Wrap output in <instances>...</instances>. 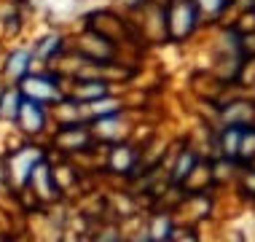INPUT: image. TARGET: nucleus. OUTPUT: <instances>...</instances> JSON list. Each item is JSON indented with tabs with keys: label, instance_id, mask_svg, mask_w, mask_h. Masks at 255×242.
Masks as SVG:
<instances>
[{
	"label": "nucleus",
	"instance_id": "1",
	"mask_svg": "<svg viewBox=\"0 0 255 242\" xmlns=\"http://www.w3.org/2000/svg\"><path fill=\"white\" fill-rule=\"evenodd\" d=\"M196 22V3L191 0H175L169 8V27L175 38H185L191 30H194Z\"/></svg>",
	"mask_w": 255,
	"mask_h": 242
},
{
	"label": "nucleus",
	"instance_id": "2",
	"mask_svg": "<svg viewBox=\"0 0 255 242\" xmlns=\"http://www.w3.org/2000/svg\"><path fill=\"white\" fill-rule=\"evenodd\" d=\"M19 119H22V127L27 132H38V129L43 127V110H40L38 102H22Z\"/></svg>",
	"mask_w": 255,
	"mask_h": 242
},
{
	"label": "nucleus",
	"instance_id": "3",
	"mask_svg": "<svg viewBox=\"0 0 255 242\" xmlns=\"http://www.w3.org/2000/svg\"><path fill=\"white\" fill-rule=\"evenodd\" d=\"M24 92L30 97H35V100H54L57 97V86L46 78H30V81H24Z\"/></svg>",
	"mask_w": 255,
	"mask_h": 242
},
{
	"label": "nucleus",
	"instance_id": "4",
	"mask_svg": "<svg viewBox=\"0 0 255 242\" xmlns=\"http://www.w3.org/2000/svg\"><path fill=\"white\" fill-rule=\"evenodd\" d=\"M245 127H231L223 132V151L226 156H239V151H242V140H245Z\"/></svg>",
	"mask_w": 255,
	"mask_h": 242
},
{
	"label": "nucleus",
	"instance_id": "5",
	"mask_svg": "<svg viewBox=\"0 0 255 242\" xmlns=\"http://www.w3.org/2000/svg\"><path fill=\"white\" fill-rule=\"evenodd\" d=\"M134 162V151L132 148H119L113 156H110V167L119 170V172H127L129 167H132Z\"/></svg>",
	"mask_w": 255,
	"mask_h": 242
},
{
	"label": "nucleus",
	"instance_id": "6",
	"mask_svg": "<svg viewBox=\"0 0 255 242\" xmlns=\"http://www.w3.org/2000/svg\"><path fill=\"white\" fill-rule=\"evenodd\" d=\"M27 62H30V54H27V51H16L8 59V75H13V78H22V75L27 73Z\"/></svg>",
	"mask_w": 255,
	"mask_h": 242
},
{
	"label": "nucleus",
	"instance_id": "7",
	"mask_svg": "<svg viewBox=\"0 0 255 242\" xmlns=\"http://www.w3.org/2000/svg\"><path fill=\"white\" fill-rule=\"evenodd\" d=\"M0 108H3V113L8 116V119H13V116H19V108H22V102H19V97L8 92L3 97V102H0Z\"/></svg>",
	"mask_w": 255,
	"mask_h": 242
},
{
	"label": "nucleus",
	"instance_id": "8",
	"mask_svg": "<svg viewBox=\"0 0 255 242\" xmlns=\"http://www.w3.org/2000/svg\"><path fill=\"white\" fill-rule=\"evenodd\" d=\"M194 154H183V159H180V164H177V172H175V181H183L185 175H188V170L194 167Z\"/></svg>",
	"mask_w": 255,
	"mask_h": 242
},
{
	"label": "nucleus",
	"instance_id": "9",
	"mask_svg": "<svg viewBox=\"0 0 255 242\" xmlns=\"http://www.w3.org/2000/svg\"><path fill=\"white\" fill-rule=\"evenodd\" d=\"M167 237H169V221L161 218V221L153 226V240H167Z\"/></svg>",
	"mask_w": 255,
	"mask_h": 242
},
{
	"label": "nucleus",
	"instance_id": "10",
	"mask_svg": "<svg viewBox=\"0 0 255 242\" xmlns=\"http://www.w3.org/2000/svg\"><path fill=\"white\" fill-rule=\"evenodd\" d=\"M196 5L204 8V11H210V13H215V11H220L226 5V0H196Z\"/></svg>",
	"mask_w": 255,
	"mask_h": 242
},
{
	"label": "nucleus",
	"instance_id": "11",
	"mask_svg": "<svg viewBox=\"0 0 255 242\" xmlns=\"http://www.w3.org/2000/svg\"><path fill=\"white\" fill-rule=\"evenodd\" d=\"M105 86L102 84H86V89H81V97H102Z\"/></svg>",
	"mask_w": 255,
	"mask_h": 242
},
{
	"label": "nucleus",
	"instance_id": "12",
	"mask_svg": "<svg viewBox=\"0 0 255 242\" xmlns=\"http://www.w3.org/2000/svg\"><path fill=\"white\" fill-rule=\"evenodd\" d=\"M57 46H59V40H57V38H46V40H43V46L38 48V54H40V57H43V54H51Z\"/></svg>",
	"mask_w": 255,
	"mask_h": 242
},
{
	"label": "nucleus",
	"instance_id": "13",
	"mask_svg": "<svg viewBox=\"0 0 255 242\" xmlns=\"http://www.w3.org/2000/svg\"><path fill=\"white\" fill-rule=\"evenodd\" d=\"M124 3H137V0H124Z\"/></svg>",
	"mask_w": 255,
	"mask_h": 242
}]
</instances>
